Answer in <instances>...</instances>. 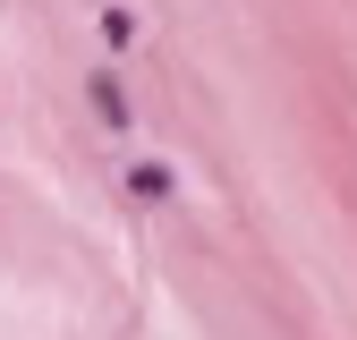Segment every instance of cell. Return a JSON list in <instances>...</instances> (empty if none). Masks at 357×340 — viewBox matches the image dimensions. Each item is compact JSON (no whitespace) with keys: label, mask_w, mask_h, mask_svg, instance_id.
I'll list each match as a JSON object with an SVG mask.
<instances>
[{"label":"cell","mask_w":357,"mask_h":340,"mask_svg":"<svg viewBox=\"0 0 357 340\" xmlns=\"http://www.w3.org/2000/svg\"><path fill=\"white\" fill-rule=\"evenodd\" d=\"M85 102H94V119L111 128V137H137V102H128L119 68H94V77H85Z\"/></svg>","instance_id":"1"},{"label":"cell","mask_w":357,"mask_h":340,"mask_svg":"<svg viewBox=\"0 0 357 340\" xmlns=\"http://www.w3.org/2000/svg\"><path fill=\"white\" fill-rule=\"evenodd\" d=\"M128 196H137V204H170L178 196V170L170 162H128Z\"/></svg>","instance_id":"2"},{"label":"cell","mask_w":357,"mask_h":340,"mask_svg":"<svg viewBox=\"0 0 357 340\" xmlns=\"http://www.w3.org/2000/svg\"><path fill=\"white\" fill-rule=\"evenodd\" d=\"M94 26H102V42H111V52H128V42H137V17H128V9H102Z\"/></svg>","instance_id":"3"}]
</instances>
